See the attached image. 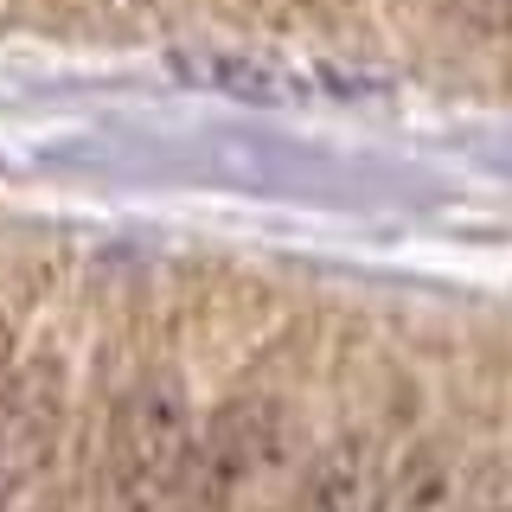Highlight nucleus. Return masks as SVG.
I'll return each instance as SVG.
<instances>
[{
  "instance_id": "nucleus-1",
  "label": "nucleus",
  "mask_w": 512,
  "mask_h": 512,
  "mask_svg": "<svg viewBox=\"0 0 512 512\" xmlns=\"http://www.w3.org/2000/svg\"><path fill=\"white\" fill-rule=\"evenodd\" d=\"M199 423L173 378L128 384L109 410V512H160L180 493Z\"/></svg>"
},
{
  "instance_id": "nucleus-8",
  "label": "nucleus",
  "mask_w": 512,
  "mask_h": 512,
  "mask_svg": "<svg viewBox=\"0 0 512 512\" xmlns=\"http://www.w3.org/2000/svg\"><path fill=\"white\" fill-rule=\"evenodd\" d=\"M13 365H20V359H13V333H7V320H0V391H7Z\"/></svg>"
},
{
  "instance_id": "nucleus-9",
  "label": "nucleus",
  "mask_w": 512,
  "mask_h": 512,
  "mask_svg": "<svg viewBox=\"0 0 512 512\" xmlns=\"http://www.w3.org/2000/svg\"><path fill=\"white\" fill-rule=\"evenodd\" d=\"M26 512H64V506H52V500H45V506H39V500H32V506H26Z\"/></svg>"
},
{
  "instance_id": "nucleus-7",
  "label": "nucleus",
  "mask_w": 512,
  "mask_h": 512,
  "mask_svg": "<svg viewBox=\"0 0 512 512\" xmlns=\"http://www.w3.org/2000/svg\"><path fill=\"white\" fill-rule=\"evenodd\" d=\"M461 512H512V461H500V468H474L468 506Z\"/></svg>"
},
{
  "instance_id": "nucleus-10",
  "label": "nucleus",
  "mask_w": 512,
  "mask_h": 512,
  "mask_svg": "<svg viewBox=\"0 0 512 512\" xmlns=\"http://www.w3.org/2000/svg\"><path fill=\"white\" fill-rule=\"evenodd\" d=\"M500 7H506V13H512V0H500Z\"/></svg>"
},
{
  "instance_id": "nucleus-6",
  "label": "nucleus",
  "mask_w": 512,
  "mask_h": 512,
  "mask_svg": "<svg viewBox=\"0 0 512 512\" xmlns=\"http://www.w3.org/2000/svg\"><path fill=\"white\" fill-rule=\"evenodd\" d=\"M468 480L474 468L448 442H423L378 474L372 512H461L468 506Z\"/></svg>"
},
{
  "instance_id": "nucleus-4",
  "label": "nucleus",
  "mask_w": 512,
  "mask_h": 512,
  "mask_svg": "<svg viewBox=\"0 0 512 512\" xmlns=\"http://www.w3.org/2000/svg\"><path fill=\"white\" fill-rule=\"evenodd\" d=\"M64 436V378L58 365H13L0 391V493H20L26 480L58 455Z\"/></svg>"
},
{
  "instance_id": "nucleus-2",
  "label": "nucleus",
  "mask_w": 512,
  "mask_h": 512,
  "mask_svg": "<svg viewBox=\"0 0 512 512\" xmlns=\"http://www.w3.org/2000/svg\"><path fill=\"white\" fill-rule=\"evenodd\" d=\"M288 442H295L288 436V416L269 404V397H244V404L218 410L212 423L199 429L180 487L205 506H224L244 487H256L263 474H276L288 461Z\"/></svg>"
},
{
  "instance_id": "nucleus-3",
  "label": "nucleus",
  "mask_w": 512,
  "mask_h": 512,
  "mask_svg": "<svg viewBox=\"0 0 512 512\" xmlns=\"http://www.w3.org/2000/svg\"><path fill=\"white\" fill-rule=\"evenodd\" d=\"M173 71L199 90L237 96V103H314V96H365L372 77L333 71V64H288L269 52H173Z\"/></svg>"
},
{
  "instance_id": "nucleus-11",
  "label": "nucleus",
  "mask_w": 512,
  "mask_h": 512,
  "mask_svg": "<svg viewBox=\"0 0 512 512\" xmlns=\"http://www.w3.org/2000/svg\"><path fill=\"white\" fill-rule=\"evenodd\" d=\"M256 512H269V506H256Z\"/></svg>"
},
{
  "instance_id": "nucleus-5",
  "label": "nucleus",
  "mask_w": 512,
  "mask_h": 512,
  "mask_svg": "<svg viewBox=\"0 0 512 512\" xmlns=\"http://www.w3.org/2000/svg\"><path fill=\"white\" fill-rule=\"evenodd\" d=\"M378 474H384L378 436H372V429H340L333 442H320L308 455L295 512H372Z\"/></svg>"
}]
</instances>
